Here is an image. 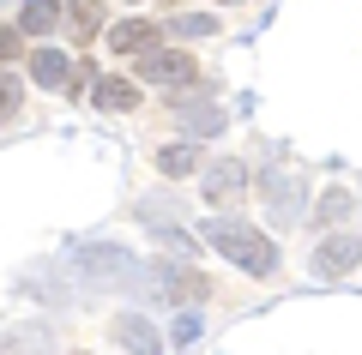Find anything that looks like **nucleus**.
<instances>
[{"label": "nucleus", "instance_id": "f257e3e1", "mask_svg": "<svg viewBox=\"0 0 362 355\" xmlns=\"http://www.w3.org/2000/svg\"><path fill=\"white\" fill-rule=\"evenodd\" d=\"M206 241L218 247V259H230V265L247 271V277H272V271H278V247H272L254 223H242V217H211Z\"/></svg>", "mask_w": 362, "mask_h": 355}, {"label": "nucleus", "instance_id": "f03ea898", "mask_svg": "<svg viewBox=\"0 0 362 355\" xmlns=\"http://www.w3.org/2000/svg\"><path fill=\"white\" fill-rule=\"evenodd\" d=\"M133 73H139L145 85H163L175 102H187V97H199V90H206V78H199V61H194V54H181V49H145Z\"/></svg>", "mask_w": 362, "mask_h": 355}, {"label": "nucleus", "instance_id": "7ed1b4c3", "mask_svg": "<svg viewBox=\"0 0 362 355\" xmlns=\"http://www.w3.org/2000/svg\"><path fill=\"white\" fill-rule=\"evenodd\" d=\"M73 271H78L85 283H103V289L139 277V265H133L127 247H78V253H73Z\"/></svg>", "mask_w": 362, "mask_h": 355}, {"label": "nucleus", "instance_id": "20e7f679", "mask_svg": "<svg viewBox=\"0 0 362 355\" xmlns=\"http://www.w3.org/2000/svg\"><path fill=\"white\" fill-rule=\"evenodd\" d=\"M145 283H157V289L169 295V307H199V301H211V277H199V271H181V265H157Z\"/></svg>", "mask_w": 362, "mask_h": 355}, {"label": "nucleus", "instance_id": "39448f33", "mask_svg": "<svg viewBox=\"0 0 362 355\" xmlns=\"http://www.w3.org/2000/svg\"><path fill=\"white\" fill-rule=\"evenodd\" d=\"M199 193H206L218 211H235V205H242V193H247V169L235 163V157H218V163L206 169V181H199Z\"/></svg>", "mask_w": 362, "mask_h": 355}, {"label": "nucleus", "instance_id": "423d86ee", "mask_svg": "<svg viewBox=\"0 0 362 355\" xmlns=\"http://www.w3.org/2000/svg\"><path fill=\"white\" fill-rule=\"evenodd\" d=\"M356 259H362V241H356V235H326V241L314 247V271H320V277H344Z\"/></svg>", "mask_w": 362, "mask_h": 355}, {"label": "nucleus", "instance_id": "0eeeda50", "mask_svg": "<svg viewBox=\"0 0 362 355\" xmlns=\"http://www.w3.org/2000/svg\"><path fill=\"white\" fill-rule=\"evenodd\" d=\"M115 343L127 355H163V337H157V325L145 313H121L115 319Z\"/></svg>", "mask_w": 362, "mask_h": 355}, {"label": "nucleus", "instance_id": "6e6552de", "mask_svg": "<svg viewBox=\"0 0 362 355\" xmlns=\"http://www.w3.org/2000/svg\"><path fill=\"white\" fill-rule=\"evenodd\" d=\"M90 102H97L103 114H133V109H139V85H133V78H121V73H109V78H97V85H90Z\"/></svg>", "mask_w": 362, "mask_h": 355}, {"label": "nucleus", "instance_id": "1a4fd4ad", "mask_svg": "<svg viewBox=\"0 0 362 355\" xmlns=\"http://www.w3.org/2000/svg\"><path fill=\"white\" fill-rule=\"evenodd\" d=\"M103 42L115 54H145V49H157V25L151 18H121V25L103 30Z\"/></svg>", "mask_w": 362, "mask_h": 355}, {"label": "nucleus", "instance_id": "9d476101", "mask_svg": "<svg viewBox=\"0 0 362 355\" xmlns=\"http://www.w3.org/2000/svg\"><path fill=\"white\" fill-rule=\"evenodd\" d=\"M25 66H30V85H42V90H66V73H73V61L61 49H37Z\"/></svg>", "mask_w": 362, "mask_h": 355}, {"label": "nucleus", "instance_id": "9b49d317", "mask_svg": "<svg viewBox=\"0 0 362 355\" xmlns=\"http://www.w3.org/2000/svg\"><path fill=\"white\" fill-rule=\"evenodd\" d=\"M61 25L73 30V42L103 37V0H73V6H61Z\"/></svg>", "mask_w": 362, "mask_h": 355}, {"label": "nucleus", "instance_id": "f8f14e48", "mask_svg": "<svg viewBox=\"0 0 362 355\" xmlns=\"http://www.w3.org/2000/svg\"><path fill=\"white\" fill-rule=\"evenodd\" d=\"M54 25H61V0H25V13H18L25 37H49Z\"/></svg>", "mask_w": 362, "mask_h": 355}, {"label": "nucleus", "instance_id": "ddd939ff", "mask_svg": "<svg viewBox=\"0 0 362 355\" xmlns=\"http://www.w3.org/2000/svg\"><path fill=\"white\" fill-rule=\"evenodd\" d=\"M259 193H272V205H278V217H284V223H296V217H302V193H296V181H284V175H259Z\"/></svg>", "mask_w": 362, "mask_h": 355}, {"label": "nucleus", "instance_id": "4468645a", "mask_svg": "<svg viewBox=\"0 0 362 355\" xmlns=\"http://www.w3.org/2000/svg\"><path fill=\"white\" fill-rule=\"evenodd\" d=\"M157 169H163L169 181H175V175H194V169H199V145H194V139L163 145V151H157Z\"/></svg>", "mask_w": 362, "mask_h": 355}, {"label": "nucleus", "instance_id": "2eb2a0df", "mask_svg": "<svg viewBox=\"0 0 362 355\" xmlns=\"http://www.w3.org/2000/svg\"><path fill=\"white\" fill-rule=\"evenodd\" d=\"M350 211H356V199H350L344 187H332V193H320V205H314V217H320V223H344Z\"/></svg>", "mask_w": 362, "mask_h": 355}, {"label": "nucleus", "instance_id": "dca6fc26", "mask_svg": "<svg viewBox=\"0 0 362 355\" xmlns=\"http://www.w3.org/2000/svg\"><path fill=\"white\" fill-rule=\"evenodd\" d=\"M223 121H230L223 109H181V127L187 133H223Z\"/></svg>", "mask_w": 362, "mask_h": 355}, {"label": "nucleus", "instance_id": "f3484780", "mask_svg": "<svg viewBox=\"0 0 362 355\" xmlns=\"http://www.w3.org/2000/svg\"><path fill=\"white\" fill-rule=\"evenodd\" d=\"M18 102H25V85H18L6 66H0V121H13L18 114Z\"/></svg>", "mask_w": 362, "mask_h": 355}, {"label": "nucleus", "instance_id": "a211bd4d", "mask_svg": "<svg viewBox=\"0 0 362 355\" xmlns=\"http://www.w3.org/2000/svg\"><path fill=\"white\" fill-rule=\"evenodd\" d=\"M175 30H181V37H218V18H211V13H181Z\"/></svg>", "mask_w": 362, "mask_h": 355}, {"label": "nucleus", "instance_id": "6ab92c4d", "mask_svg": "<svg viewBox=\"0 0 362 355\" xmlns=\"http://www.w3.org/2000/svg\"><path fill=\"white\" fill-rule=\"evenodd\" d=\"M18 54H25V30L6 25V30H0V61H18Z\"/></svg>", "mask_w": 362, "mask_h": 355}, {"label": "nucleus", "instance_id": "aec40b11", "mask_svg": "<svg viewBox=\"0 0 362 355\" xmlns=\"http://www.w3.org/2000/svg\"><path fill=\"white\" fill-rule=\"evenodd\" d=\"M0 355H18V343H13V337H0Z\"/></svg>", "mask_w": 362, "mask_h": 355}]
</instances>
